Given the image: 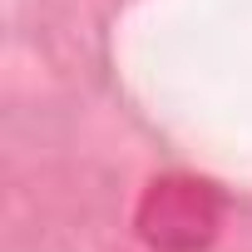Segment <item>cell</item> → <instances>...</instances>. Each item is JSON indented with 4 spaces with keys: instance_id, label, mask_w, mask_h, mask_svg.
<instances>
[{
    "instance_id": "obj_1",
    "label": "cell",
    "mask_w": 252,
    "mask_h": 252,
    "mask_svg": "<svg viewBox=\"0 0 252 252\" xmlns=\"http://www.w3.org/2000/svg\"><path fill=\"white\" fill-rule=\"evenodd\" d=\"M222 222V198L198 178H154L139 203V232L158 252H198Z\"/></svg>"
}]
</instances>
